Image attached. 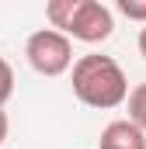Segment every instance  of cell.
Wrapping results in <instances>:
<instances>
[{
  "label": "cell",
  "instance_id": "obj_5",
  "mask_svg": "<svg viewBox=\"0 0 146 149\" xmlns=\"http://www.w3.org/2000/svg\"><path fill=\"white\" fill-rule=\"evenodd\" d=\"M115 7H118V14H122V17L146 24V0H115Z\"/></svg>",
  "mask_w": 146,
  "mask_h": 149
},
{
  "label": "cell",
  "instance_id": "obj_8",
  "mask_svg": "<svg viewBox=\"0 0 146 149\" xmlns=\"http://www.w3.org/2000/svg\"><path fill=\"white\" fill-rule=\"evenodd\" d=\"M139 56H143V59H146V28H143V31H139Z\"/></svg>",
  "mask_w": 146,
  "mask_h": 149
},
{
  "label": "cell",
  "instance_id": "obj_6",
  "mask_svg": "<svg viewBox=\"0 0 146 149\" xmlns=\"http://www.w3.org/2000/svg\"><path fill=\"white\" fill-rule=\"evenodd\" d=\"M11 94H14V70H11V63L0 56V108L11 101Z\"/></svg>",
  "mask_w": 146,
  "mask_h": 149
},
{
  "label": "cell",
  "instance_id": "obj_7",
  "mask_svg": "<svg viewBox=\"0 0 146 149\" xmlns=\"http://www.w3.org/2000/svg\"><path fill=\"white\" fill-rule=\"evenodd\" d=\"M4 139H7V111L0 108V146H4Z\"/></svg>",
  "mask_w": 146,
  "mask_h": 149
},
{
  "label": "cell",
  "instance_id": "obj_1",
  "mask_svg": "<svg viewBox=\"0 0 146 149\" xmlns=\"http://www.w3.org/2000/svg\"><path fill=\"white\" fill-rule=\"evenodd\" d=\"M70 83L77 101L87 108H98V111H111V108L125 104V97H129L125 70L111 56H101V52L80 56L70 70Z\"/></svg>",
  "mask_w": 146,
  "mask_h": 149
},
{
  "label": "cell",
  "instance_id": "obj_9",
  "mask_svg": "<svg viewBox=\"0 0 146 149\" xmlns=\"http://www.w3.org/2000/svg\"><path fill=\"white\" fill-rule=\"evenodd\" d=\"M98 149H122V146H108V142H98Z\"/></svg>",
  "mask_w": 146,
  "mask_h": 149
},
{
  "label": "cell",
  "instance_id": "obj_2",
  "mask_svg": "<svg viewBox=\"0 0 146 149\" xmlns=\"http://www.w3.org/2000/svg\"><path fill=\"white\" fill-rule=\"evenodd\" d=\"M25 56L38 76H63L73 70V38L59 28H38L25 42Z\"/></svg>",
  "mask_w": 146,
  "mask_h": 149
},
{
  "label": "cell",
  "instance_id": "obj_4",
  "mask_svg": "<svg viewBox=\"0 0 146 149\" xmlns=\"http://www.w3.org/2000/svg\"><path fill=\"white\" fill-rule=\"evenodd\" d=\"M125 104H129V121H136L146 132V83H136V87L129 90Z\"/></svg>",
  "mask_w": 146,
  "mask_h": 149
},
{
  "label": "cell",
  "instance_id": "obj_3",
  "mask_svg": "<svg viewBox=\"0 0 146 149\" xmlns=\"http://www.w3.org/2000/svg\"><path fill=\"white\" fill-rule=\"evenodd\" d=\"M111 31H115V17L101 0H84L66 24V35L84 45H98V42L111 38Z\"/></svg>",
  "mask_w": 146,
  "mask_h": 149
}]
</instances>
